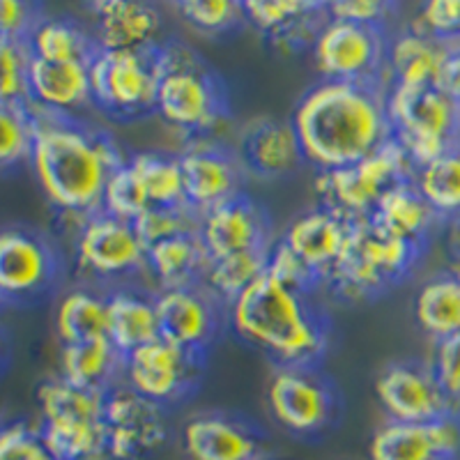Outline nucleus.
Returning a JSON list of instances; mask_svg holds the SVG:
<instances>
[{
    "label": "nucleus",
    "instance_id": "nucleus-1",
    "mask_svg": "<svg viewBox=\"0 0 460 460\" xmlns=\"http://www.w3.org/2000/svg\"><path fill=\"white\" fill-rule=\"evenodd\" d=\"M290 122L304 162L320 171L352 166L394 137L387 93L377 84L320 81L299 100Z\"/></svg>",
    "mask_w": 460,
    "mask_h": 460
},
{
    "label": "nucleus",
    "instance_id": "nucleus-2",
    "mask_svg": "<svg viewBox=\"0 0 460 460\" xmlns=\"http://www.w3.org/2000/svg\"><path fill=\"white\" fill-rule=\"evenodd\" d=\"M31 104V102H28ZM35 178L56 208L72 215L100 212L109 178L125 159L113 138L94 127L81 125L72 115L53 113L31 104Z\"/></svg>",
    "mask_w": 460,
    "mask_h": 460
},
{
    "label": "nucleus",
    "instance_id": "nucleus-3",
    "mask_svg": "<svg viewBox=\"0 0 460 460\" xmlns=\"http://www.w3.org/2000/svg\"><path fill=\"white\" fill-rule=\"evenodd\" d=\"M230 323L246 343L274 357L279 367H318L330 334L309 295L267 274L230 304Z\"/></svg>",
    "mask_w": 460,
    "mask_h": 460
},
{
    "label": "nucleus",
    "instance_id": "nucleus-4",
    "mask_svg": "<svg viewBox=\"0 0 460 460\" xmlns=\"http://www.w3.org/2000/svg\"><path fill=\"white\" fill-rule=\"evenodd\" d=\"M157 102L155 111L175 129L208 131L224 118L226 88L196 51L175 42L155 47Z\"/></svg>",
    "mask_w": 460,
    "mask_h": 460
},
{
    "label": "nucleus",
    "instance_id": "nucleus-5",
    "mask_svg": "<svg viewBox=\"0 0 460 460\" xmlns=\"http://www.w3.org/2000/svg\"><path fill=\"white\" fill-rule=\"evenodd\" d=\"M421 249L424 246L382 230L368 217L355 219L343 253L327 274V281L350 297H373L410 274Z\"/></svg>",
    "mask_w": 460,
    "mask_h": 460
},
{
    "label": "nucleus",
    "instance_id": "nucleus-6",
    "mask_svg": "<svg viewBox=\"0 0 460 460\" xmlns=\"http://www.w3.org/2000/svg\"><path fill=\"white\" fill-rule=\"evenodd\" d=\"M44 424L37 430L56 460H88L106 454L104 394L51 377L37 389Z\"/></svg>",
    "mask_w": 460,
    "mask_h": 460
},
{
    "label": "nucleus",
    "instance_id": "nucleus-7",
    "mask_svg": "<svg viewBox=\"0 0 460 460\" xmlns=\"http://www.w3.org/2000/svg\"><path fill=\"white\" fill-rule=\"evenodd\" d=\"M387 115L394 138L408 152L417 171L460 143V106L438 85H392L387 93Z\"/></svg>",
    "mask_w": 460,
    "mask_h": 460
},
{
    "label": "nucleus",
    "instance_id": "nucleus-8",
    "mask_svg": "<svg viewBox=\"0 0 460 460\" xmlns=\"http://www.w3.org/2000/svg\"><path fill=\"white\" fill-rule=\"evenodd\" d=\"M414 175L417 166L410 162L401 143L392 137L380 150L352 166L320 171L315 189L323 196L324 208L350 219H367L387 189L405 180H414Z\"/></svg>",
    "mask_w": 460,
    "mask_h": 460
},
{
    "label": "nucleus",
    "instance_id": "nucleus-9",
    "mask_svg": "<svg viewBox=\"0 0 460 460\" xmlns=\"http://www.w3.org/2000/svg\"><path fill=\"white\" fill-rule=\"evenodd\" d=\"M93 104L118 120H137L155 111L157 60L155 47L143 51L100 49L88 65Z\"/></svg>",
    "mask_w": 460,
    "mask_h": 460
},
{
    "label": "nucleus",
    "instance_id": "nucleus-10",
    "mask_svg": "<svg viewBox=\"0 0 460 460\" xmlns=\"http://www.w3.org/2000/svg\"><path fill=\"white\" fill-rule=\"evenodd\" d=\"M389 42L382 26H359L327 19L314 42V58L324 81L377 84L387 63Z\"/></svg>",
    "mask_w": 460,
    "mask_h": 460
},
{
    "label": "nucleus",
    "instance_id": "nucleus-11",
    "mask_svg": "<svg viewBox=\"0 0 460 460\" xmlns=\"http://www.w3.org/2000/svg\"><path fill=\"white\" fill-rule=\"evenodd\" d=\"M267 402L283 429L314 435L332 424L336 392L318 367H279L267 387Z\"/></svg>",
    "mask_w": 460,
    "mask_h": 460
},
{
    "label": "nucleus",
    "instance_id": "nucleus-12",
    "mask_svg": "<svg viewBox=\"0 0 460 460\" xmlns=\"http://www.w3.org/2000/svg\"><path fill=\"white\" fill-rule=\"evenodd\" d=\"M104 433L111 460H141L166 442V417L129 385H115L104 394Z\"/></svg>",
    "mask_w": 460,
    "mask_h": 460
},
{
    "label": "nucleus",
    "instance_id": "nucleus-13",
    "mask_svg": "<svg viewBox=\"0 0 460 460\" xmlns=\"http://www.w3.org/2000/svg\"><path fill=\"white\" fill-rule=\"evenodd\" d=\"M205 355L155 339L125 357L127 385L157 405L189 396L203 371Z\"/></svg>",
    "mask_w": 460,
    "mask_h": 460
},
{
    "label": "nucleus",
    "instance_id": "nucleus-14",
    "mask_svg": "<svg viewBox=\"0 0 460 460\" xmlns=\"http://www.w3.org/2000/svg\"><path fill=\"white\" fill-rule=\"evenodd\" d=\"M376 396L398 424H430L456 414L430 367L414 361H396L385 368L376 380Z\"/></svg>",
    "mask_w": 460,
    "mask_h": 460
},
{
    "label": "nucleus",
    "instance_id": "nucleus-15",
    "mask_svg": "<svg viewBox=\"0 0 460 460\" xmlns=\"http://www.w3.org/2000/svg\"><path fill=\"white\" fill-rule=\"evenodd\" d=\"M76 256L81 267L94 277L115 279L141 270L147 249L134 224L104 215L100 209L81 226Z\"/></svg>",
    "mask_w": 460,
    "mask_h": 460
},
{
    "label": "nucleus",
    "instance_id": "nucleus-16",
    "mask_svg": "<svg viewBox=\"0 0 460 460\" xmlns=\"http://www.w3.org/2000/svg\"><path fill=\"white\" fill-rule=\"evenodd\" d=\"M56 274L58 258L44 237L26 228H0V297H37Z\"/></svg>",
    "mask_w": 460,
    "mask_h": 460
},
{
    "label": "nucleus",
    "instance_id": "nucleus-17",
    "mask_svg": "<svg viewBox=\"0 0 460 460\" xmlns=\"http://www.w3.org/2000/svg\"><path fill=\"white\" fill-rule=\"evenodd\" d=\"M199 235L209 258L262 252L272 246L267 242L270 224H267L265 209L246 194L233 196L226 203L200 215Z\"/></svg>",
    "mask_w": 460,
    "mask_h": 460
},
{
    "label": "nucleus",
    "instance_id": "nucleus-18",
    "mask_svg": "<svg viewBox=\"0 0 460 460\" xmlns=\"http://www.w3.org/2000/svg\"><path fill=\"white\" fill-rule=\"evenodd\" d=\"M184 203L205 215L208 209L242 194V168L237 155L215 143H196L180 155Z\"/></svg>",
    "mask_w": 460,
    "mask_h": 460
},
{
    "label": "nucleus",
    "instance_id": "nucleus-19",
    "mask_svg": "<svg viewBox=\"0 0 460 460\" xmlns=\"http://www.w3.org/2000/svg\"><path fill=\"white\" fill-rule=\"evenodd\" d=\"M159 339L191 352L208 355V348L219 330V314L212 295L196 288L162 290L155 297Z\"/></svg>",
    "mask_w": 460,
    "mask_h": 460
},
{
    "label": "nucleus",
    "instance_id": "nucleus-20",
    "mask_svg": "<svg viewBox=\"0 0 460 460\" xmlns=\"http://www.w3.org/2000/svg\"><path fill=\"white\" fill-rule=\"evenodd\" d=\"M460 419L447 414L430 424L389 421L371 439V460H458Z\"/></svg>",
    "mask_w": 460,
    "mask_h": 460
},
{
    "label": "nucleus",
    "instance_id": "nucleus-21",
    "mask_svg": "<svg viewBox=\"0 0 460 460\" xmlns=\"http://www.w3.org/2000/svg\"><path fill=\"white\" fill-rule=\"evenodd\" d=\"M94 16V42L111 51H143L157 47L162 14L141 0H97L90 5Z\"/></svg>",
    "mask_w": 460,
    "mask_h": 460
},
{
    "label": "nucleus",
    "instance_id": "nucleus-22",
    "mask_svg": "<svg viewBox=\"0 0 460 460\" xmlns=\"http://www.w3.org/2000/svg\"><path fill=\"white\" fill-rule=\"evenodd\" d=\"M237 159L242 168L258 178H283L304 162L293 122L258 118L240 134Z\"/></svg>",
    "mask_w": 460,
    "mask_h": 460
},
{
    "label": "nucleus",
    "instance_id": "nucleus-23",
    "mask_svg": "<svg viewBox=\"0 0 460 460\" xmlns=\"http://www.w3.org/2000/svg\"><path fill=\"white\" fill-rule=\"evenodd\" d=\"M191 460H265V442L249 424L228 414H199L184 426Z\"/></svg>",
    "mask_w": 460,
    "mask_h": 460
},
{
    "label": "nucleus",
    "instance_id": "nucleus-24",
    "mask_svg": "<svg viewBox=\"0 0 460 460\" xmlns=\"http://www.w3.org/2000/svg\"><path fill=\"white\" fill-rule=\"evenodd\" d=\"M244 19L281 49H302L315 42L327 23V5L311 0H252L242 3Z\"/></svg>",
    "mask_w": 460,
    "mask_h": 460
},
{
    "label": "nucleus",
    "instance_id": "nucleus-25",
    "mask_svg": "<svg viewBox=\"0 0 460 460\" xmlns=\"http://www.w3.org/2000/svg\"><path fill=\"white\" fill-rule=\"evenodd\" d=\"M350 217L334 212L330 208H320L314 212L297 217L286 230V242L306 265L327 279L332 267L339 262L341 253L345 249V242L352 228Z\"/></svg>",
    "mask_w": 460,
    "mask_h": 460
},
{
    "label": "nucleus",
    "instance_id": "nucleus-26",
    "mask_svg": "<svg viewBox=\"0 0 460 460\" xmlns=\"http://www.w3.org/2000/svg\"><path fill=\"white\" fill-rule=\"evenodd\" d=\"M28 102L44 111L72 115L93 102L90 74L85 63H49L31 58Z\"/></svg>",
    "mask_w": 460,
    "mask_h": 460
},
{
    "label": "nucleus",
    "instance_id": "nucleus-27",
    "mask_svg": "<svg viewBox=\"0 0 460 460\" xmlns=\"http://www.w3.org/2000/svg\"><path fill=\"white\" fill-rule=\"evenodd\" d=\"M368 219L392 235L424 246L439 217L421 196L414 180H405L382 194Z\"/></svg>",
    "mask_w": 460,
    "mask_h": 460
},
{
    "label": "nucleus",
    "instance_id": "nucleus-28",
    "mask_svg": "<svg viewBox=\"0 0 460 460\" xmlns=\"http://www.w3.org/2000/svg\"><path fill=\"white\" fill-rule=\"evenodd\" d=\"M447 56L449 47L445 42L408 28L389 42L387 67L394 74L392 85H408V88L438 85Z\"/></svg>",
    "mask_w": 460,
    "mask_h": 460
},
{
    "label": "nucleus",
    "instance_id": "nucleus-29",
    "mask_svg": "<svg viewBox=\"0 0 460 460\" xmlns=\"http://www.w3.org/2000/svg\"><path fill=\"white\" fill-rule=\"evenodd\" d=\"M146 265L157 277L164 290L196 288L203 283L209 265V253L199 233H182L147 246Z\"/></svg>",
    "mask_w": 460,
    "mask_h": 460
},
{
    "label": "nucleus",
    "instance_id": "nucleus-30",
    "mask_svg": "<svg viewBox=\"0 0 460 460\" xmlns=\"http://www.w3.org/2000/svg\"><path fill=\"white\" fill-rule=\"evenodd\" d=\"M120 373H125V357L106 336L63 345L60 377L74 387L106 394L118 385Z\"/></svg>",
    "mask_w": 460,
    "mask_h": 460
},
{
    "label": "nucleus",
    "instance_id": "nucleus-31",
    "mask_svg": "<svg viewBox=\"0 0 460 460\" xmlns=\"http://www.w3.org/2000/svg\"><path fill=\"white\" fill-rule=\"evenodd\" d=\"M106 314H109V341L122 357L159 339L155 299L146 295L129 293V290L111 293L106 297Z\"/></svg>",
    "mask_w": 460,
    "mask_h": 460
},
{
    "label": "nucleus",
    "instance_id": "nucleus-32",
    "mask_svg": "<svg viewBox=\"0 0 460 460\" xmlns=\"http://www.w3.org/2000/svg\"><path fill=\"white\" fill-rule=\"evenodd\" d=\"M414 318L435 341L460 336V279L451 272L429 279L414 297Z\"/></svg>",
    "mask_w": 460,
    "mask_h": 460
},
{
    "label": "nucleus",
    "instance_id": "nucleus-33",
    "mask_svg": "<svg viewBox=\"0 0 460 460\" xmlns=\"http://www.w3.org/2000/svg\"><path fill=\"white\" fill-rule=\"evenodd\" d=\"M31 53L49 63H85L100 51L94 35L69 19H42L28 40Z\"/></svg>",
    "mask_w": 460,
    "mask_h": 460
},
{
    "label": "nucleus",
    "instance_id": "nucleus-34",
    "mask_svg": "<svg viewBox=\"0 0 460 460\" xmlns=\"http://www.w3.org/2000/svg\"><path fill=\"white\" fill-rule=\"evenodd\" d=\"M56 332L63 345L90 339H109L106 297L90 290H72L58 304Z\"/></svg>",
    "mask_w": 460,
    "mask_h": 460
},
{
    "label": "nucleus",
    "instance_id": "nucleus-35",
    "mask_svg": "<svg viewBox=\"0 0 460 460\" xmlns=\"http://www.w3.org/2000/svg\"><path fill=\"white\" fill-rule=\"evenodd\" d=\"M146 191L150 208H178L184 203V178L180 157L162 152H138L127 162Z\"/></svg>",
    "mask_w": 460,
    "mask_h": 460
},
{
    "label": "nucleus",
    "instance_id": "nucleus-36",
    "mask_svg": "<svg viewBox=\"0 0 460 460\" xmlns=\"http://www.w3.org/2000/svg\"><path fill=\"white\" fill-rule=\"evenodd\" d=\"M267 252H246L226 258H209L208 272H205V288L212 297L233 304L246 288H252L267 270Z\"/></svg>",
    "mask_w": 460,
    "mask_h": 460
},
{
    "label": "nucleus",
    "instance_id": "nucleus-37",
    "mask_svg": "<svg viewBox=\"0 0 460 460\" xmlns=\"http://www.w3.org/2000/svg\"><path fill=\"white\" fill-rule=\"evenodd\" d=\"M414 184L439 219H460V143L433 164L419 168Z\"/></svg>",
    "mask_w": 460,
    "mask_h": 460
},
{
    "label": "nucleus",
    "instance_id": "nucleus-38",
    "mask_svg": "<svg viewBox=\"0 0 460 460\" xmlns=\"http://www.w3.org/2000/svg\"><path fill=\"white\" fill-rule=\"evenodd\" d=\"M32 111L28 102H0V171L31 159Z\"/></svg>",
    "mask_w": 460,
    "mask_h": 460
},
{
    "label": "nucleus",
    "instance_id": "nucleus-39",
    "mask_svg": "<svg viewBox=\"0 0 460 460\" xmlns=\"http://www.w3.org/2000/svg\"><path fill=\"white\" fill-rule=\"evenodd\" d=\"M147 208H150V200H147L141 182H138L137 175L125 164L106 182L100 209L104 215L134 224Z\"/></svg>",
    "mask_w": 460,
    "mask_h": 460
},
{
    "label": "nucleus",
    "instance_id": "nucleus-40",
    "mask_svg": "<svg viewBox=\"0 0 460 460\" xmlns=\"http://www.w3.org/2000/svg\"><path fill=\"white\" fill-rule=\"evenodd\" d=\"M200 215L189 208V205H178V208H147L137 221V228L141 242L147 246L157 242L168 240V237L182 235V233H199Z\"/></svg>",
    "mask_w": 460,
    "mask_h": 460
},
{
    "label": "nucleus",
    "instance_id": "nucleus-41",
    "mask_svg": "<svg viewBox=\"0 0 460 460\" xmlns=\"http://www.w3.org/2000/svg\"><path fill=\"white\" fill-rule=\"evenodd\" d=\"M189 26L203 32H228L244 19L242 3L233 0H182L175 5Z\"/></svg>",
    "mask_w": 460,
    "mask_h": 460
},
{
    "label": "nucleus",
    "instance_id": "nucleus-42",
    "mask_svg": "<svg viewBox=\"0 0 460 460\" xmlns=\"http://www.w3.org/2000/svg\"><path fill=\"white\" fill-rule=\"evenodd\" d=\"M267 277H272L274 281H279L281 286L290 288V290H297V293L311 295L315 286L320 283V274H315L297 253L290 249L283 240L274 242L267 252Z\"/></svg>",
    "mask_w": 460,
    "mask_h": 460
},
{
    "label": "nucleus",
    "instance_id": "nucleus-43",
    "mask_svg": "<svg viewBox=\"0 0 460 460\" xmlns=\"http://www.w3.org/2000/svg\"><path fill=\"white\" fill-rule=\"evenodd\" d=\"M28 42L0 44V102H28V67H31Z\"/></svg>",
    "mask_w": 460,
    "mask_h": 460
},
{
    "label": "nucleus",
    "instance_id": "nucleus-44",
    "mask_svg": "<svg viewBox=\"0 0 460 460\" xmlns=\"http://www.w3.org/2000/svg\"><path fill=\"white\" fill-rule=\"evenodd\" d=\"M410 28L445 44L460 42V0L424 3Z\"/></svg>",
    "mask_w": 460,
    "mask_h": 460
},
{
    "label": "nucleus",
    "instance_id": "nucleus-45",
    "mask_svg": "<svg viewBox=\"0 0 460 460\" xmlns=\"http://www.w3.org/2000/svg\"><path fill=\"white\" fill-rule=\"evenodd\" d=\"M439 389L445 392L451 410L460 405V336L435 343L433 364H430Z\"/></svg>",
    "mask_w": 460,
    "mask_h": 460
},
{
    "label": "nucleus",
    "instance_id": "nucleus-46",
    "mask_svg": "<svg viewBox=\"0 0 460 460\" xmlns=\"http://www.w3.org/2000/svg\"><path fill=\"white\" fill-rule=\"evenodd\" d=\"M0 460H56L44 447L40 433L23 424L0 429Z\"/></svg>",
    "mask_w": 460,
    "mask_h": 460
},
{
    "label": "nucleus",
    "instance_id": "nucleus-47",
    "mask_svg": "<svg viewBox=\"0 0 460 460\" xmlns=\"http://www.w3.org/2000/svg\"><path fill=\"white\" fill-rule=\"evenodd\" d=\"M40 22V10L31 3L0 0V37L5 42H28Z\"/></svg>",
    "mask_w": 460,
    "mask_h": 460
},
{
    "label": "nucleus",
    "instance_id": "nucleus-48",
    "mask_svg": "<svg viewBox=\"0 0 460 460\" xmlns=\"http://www.w3.org/2000/svg\"><path fill=\"white\" fill-rule=\"evenodd\" d=\"M389 7L380 0H336L327 3V16L334 22H350L359 26H382Z\"/></svg>",
    "mask_w": 460,
    "mask_h": 460
},
{
    "label": "nucleus",
    "instance_id": "nucleus-49",
    "mask_svg": "<svg viewBox=\"0 0 460 460\" xmlns=\"http://www.w3.org/2000/svg\"><path fill=\"white\" fill-rule=\"evenodd\" d=\"M447 47H449V56H447L445 67L439 74L438 88L460 106V42L447 44Z\"/></svg>",
    "mask_w": 460,
    "mask_h": 460
},
{
    "label": "nucleus",
    "instance_id": "nucleus-50",
    "mask_svg": "<svg viewBox=\"0 0 460 460\" xmlns=\"http://www.w3.org/2000/svg\"><path fill=\"white\" fill-rule=\"evenodd\" d=\"M451 274L460 279V219H454V228H451Z\"/></svg>",
    "mask_w": 460,
    "mask_h": 460
},
{
    "label": "nucleus",
    "instance_id": "nucleus-51",
    "mask_svg": "<svg viewBox=\"0 0 460 460\" xmlns=\"http://www.w3.org/2000/svg\"><path fill=\"white\" fill-rule=\"evenodd\" d=\"M88 460H111V458L106 454H102V456H94V458H88Z\"/></svg>",
    "mask_w": 460,
    "mask_h": 460
},
{
    "label": "nucleus",
    "instance_id": "nucleus-52",
    "mask_svg": "<svg viewBox=\"0 0 460 460\" xmlns=\"http://www.w3.org/2000/svg\"><path fill=\"white\" fill-rule=\"evenodd\" d=\"M3 42H5V40H3V37H0V44H3Z\"/></svg>",
    "mask_w": 460,
    "mask_h": 460
},
{
    "label": "nucleus",
    "instance_id": "nucleus-53",
    "mask_svg": "<svg viewBox=\"0 0 460 460\" xmlns=\"http://www.w3.org/2000/svg\"><path fill=\"white\" fill-rule=\"evenodd\" d=\"M0 355H3V345H0Z\"/></svg>",
    "mask_w": 460,
    "mask_h": 460
},
{
    "label": "nucleus",
    "instance_id": "nucleus-54",
    "mask_svg": "<svg viewBox=\"0 0 460 460\" xmlns=\"http://www.w3.org/2000/svg\"><path fill=\"white\" fill-rule=\"evenodd\" d=\"M3 302H5V299H3V297H0V304H3Z\"/></svg>",
    "mask_w": 460,
    "mask_h": 460
}]
</instances>
